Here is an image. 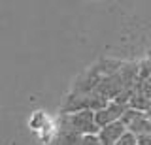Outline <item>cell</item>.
Instances as JSON below:
<instances>
[{"instance_id": "cell-1", "label": "cell", "mask_w": 151, "mask_h": 145, "mask_svg": "<svg viewBox=\"0 0 151 145\" xmlns=\"http://www.w3.org/2000/svg\"><path fill=\"white\" fill-rule=\"evenodd\" d=\"M57 128L83 136H96L98 126L94 123V111H74V113H60Z\"/></svg>"}, {"instance_id": "cell-2", "label": "cell", "mask_w": 151, "mask_h": 145, "mask_svg": "<svg viewBox=\"0 0 151 145\" xmlns=\"http://www.w3.org/2000/svg\"><path fill=\"white\" fill-rule=\"evenodd\" d=\"M108 106V100H104L102 96L94 94H76L70 92L66 96L64 104H63V111L60 113H74V111H98L102 107Z\"/></svg>"}, {"instance_id": "cell-3", "label": "cell", "mask_w": 151, "mask_h": 145, "mask_svg": "<svg viewBox=\"0 0 151 145\" xmlns=\"http://www.w3.org/2000/svg\"><path fill=\"white\" fill-rule=\"evenodd\" d=\"M121 123L125 124L127 132L134 134L136 138H144V136H151V121L145 117V113L134 109H127L123 115Z\"/></svg>"}, {"instance_id": "cell-4", "label": "cell", "mask_w": 151, "mask_h": 145, "mask_svg": "<svg viewBox=\"0 0 151 145\" xmlns=\"http://www.w3.org/2000/svg\"><path fill=\"white\" fill-rule=\"evenodd\" d=\"M127 109H129V107L123 106V104H119V102H108L106 107L94 111V123H96L98 130L104 128V126H108V124H111V123L121 121Z\"/></svg>"}, {"instance_id": "cell-5", "label": "cell", "mask_w": 151, "mask_h": 145, "mask_svg": "<svg viewBox=\"0 0 151 145\" xmlns=\"http://www.w3.org/2000/svg\"><path fill=\"white\" fill-rule=\"evenodd\" d=\"M125 134H127L125 124H123L121 121H117V123H111V124L100 128L98 134H96V138H98V141H100L102 145H115Z\"/></svg>"}, {"instance_id": "cell-6", "label": "cell", "mask_w": 151, "mask_h": 145, "mask_svg": "<svg viewBox=\"0 0 151 145\" xmlns=\"http://www.w3.org/2000/svg\"><path fill=\"white\" fill-rule=\"evenodd\" d=\"M49 145H81V136L68 132V130H60L57 128V134L53 138V141Z\"/></svg>"}, {"instance_id": "cell-7", "label": "cell", "mask_w": 151, "mask_h": 145, "mask_svg": "<svg viewBox=\"0 0 151 145\" xmlns=\"http://www.w3.org/2000/svg\"><path fill=\"white\" fill-rule=\"evenodd\" d=\"M147 77H151V60L144 59L138 62V81H144Z\"/></svg>"}, {"instance_id": "cell-8", "label": "cell", "mask_w": 151, "mask_h": 145, "mask_svg": "<svg viewBox=\"0 0 151 145\" xmlns=\"http://www.w3.org/2000/svg\"><path fill=\"white\" fill-rule=\"evenodd\" d=\"M138 91L144 94L145 98H149L151 100V77H147V79H144V81H138Z\"/></svg>"}, {"instance_id": "cell-9", "label": "cell", "mask_w": 151, "mask_h": 145, "mask_svg": "<svg viewBox=\"0 0 151 145\" xmlns=\"http://www.w3.org/2000/svg\"><path fill=\"white\" fill-rule=\"evenodd\" d=\"M115 145H138V138H136L134 134H130V132H127L123 138L117 141Z\"/></svg>"}, {"instance_id": "cell-10", "label": "cell", "mask_w": 151, "mask_h": 145, "mask_svg": "<svg viewBox=\"0 0 151 145\" xmlns=\"http://www.w3.org/2000/svg\"><path fill=\"white\" fill-rule=\"evenodd\" d=\"M81 145H102V143L98 141L96 136H83V138H81Z\"/></svg>"}, {"instance_id": "cell-11", "label": "cell", "mask_w": 151, "mask_h": 145, "mask_svg": "<svg viewBox=\"0 0 151 145\" xmlns=\"http://www.w3.org/2000/svg\"><path fill=\"white\" fill-rule=\"evenodd\" d=\"M138 145H151V136H144V138H138Z\"/></svg>"}, {"instance_id": "cell-12", "label": "cell", "mask_w": 151, "mask_h": 145, "mask_svg": "<svg viewBox=\"0 0 151 145\" xmlns=\"http://www.w3.org/2000/svg\"><path fill=\"white\" fill-rule=\"evenodd\" d=\"M145 117H147V119L151 121V106H149V109H147V111H145Z\"/></svg>"}, {"instance_id": "cell-13", "label": "cell", "mask_w": 151, "mask_h": 145, "mask_svg": "<svg viewBox=\"0 0 151 145\" xmlns=\"http://www.w3.org/2000/svg\"><path fill=\"white\" fill-rule=\"evenodd\" d=\"M147 59H149V60H151V49H149V53H147Z\"/></svg>"}]
</instances>
